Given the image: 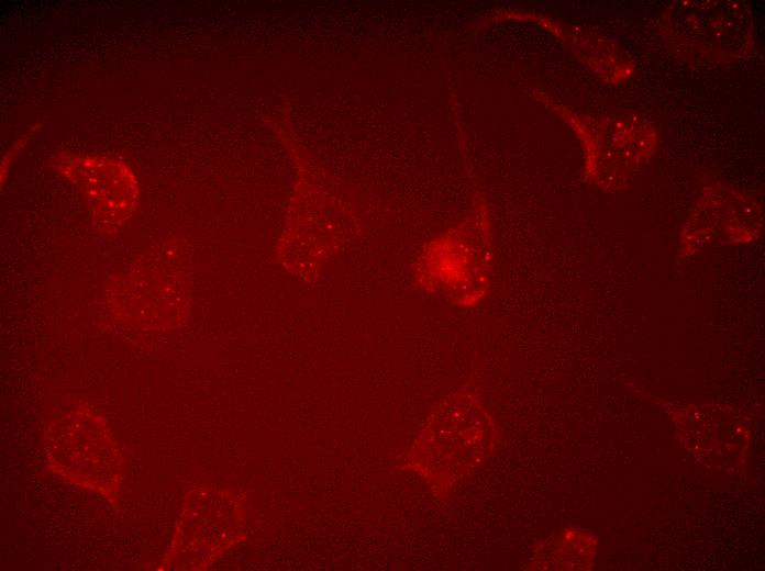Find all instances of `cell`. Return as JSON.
<instances>
[{
	"instance_id": "obj_1",
	"label": "cell",
	"mask_w": 765,
	"mask_h": 571,
	"mask_svg": "<svg viewBox=\"0 0 765 571\" xmlns=\"http://www.w3.org/2000/svg\"><path fill=\"white\" fill-rule=\"evenodd\" d=\"M52 165L78 188L101 233H115L135 211L140 187L132 169L123 161L107 156L62 153L53 158Z\"/></svg>"
},
{
	"instance_id": "obj_2",
	"label": "cell",
	"mask_w": 765,
	"mask_h": 571,
	"mask_svg": "<svg viewBox=\"0 0 765 571\" xmlns=\"http://www.w3.org/2000/svg\"><path fill=\"white\" fill-rule=\"evenodd\" d=\"M32 132H33V130H32L30 133L23 135L22 138H21L20 141H18V142L12 146V148L5 154V156H4L3 160H2V164H1V173H2V177H3V173H5L7 170H8V165H9V163L12 161V156L14 157L15 155H18V153L20 152V149L23 148V146H24V145L26 144V142H27L29 136L32 134Z\"/></svg>"
}]
</instances>
